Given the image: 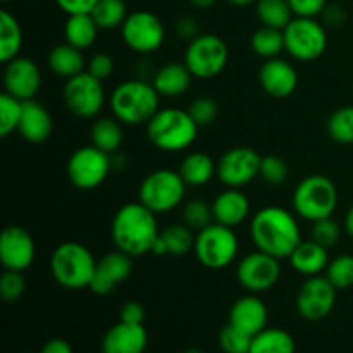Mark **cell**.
Returning <instances> with one entry per match:
<instances>
[{
  "label": "cell",
  "instance_id": "cell-1",
  "mask_svg": "<svg viewBox=\"0 0 353 353\" xmlns=\"http://www.w3.org/2000/svg\"><path fill=\"white\" fill-rule=\"evenodd\" d=\"M250 236L255 248L276 259H288L302 241L295 214L278 205L259 210L250 221Z\"/></svg>",
  "mask_w": 353,
  "mask_h": 353
},
{
  "label": "cell",
  "instance_id": "cell-2",
  "mask_svg": "<svg viewBox=\"0 0 353 353\" xmlns=\"http://www.w3.org/2000/svg\"><path fill=\"white\" fill-rule=\"evenodd\" d=\"M155 216L157 214L141 202H131L121 207L110 224V236L117 250L133 259L150 254L161 234Z\"/></svg>",
  "mask_w": 353,
  "mask_h": 353
},
{
  "label": "cell",
  "instance_id": "cell-3",
  "mask_svg": "<svg viewBox=\"0 0 353 353\" xmlns=\"http://www.w3.org/2000/svg\"><path fill=\"white\" fill-rule=\"evenodd\" d=\"M110 109L114 117L126 126L147 124L161 109V95L152 81L128 79L110 93Z\"/></svg>",
  "mask_w": 353,
  "mask_h": 353
},
{
  "label": "cell",
  "instance_id": "cell-4",
  "mask_svg": "<svg viewBox=\"0 0 353 353\" xmlns=\"http://www.w3.org/2000/svg\"><path fill=\"white\" fill-rule=\"evenodd\" d=\"M145 126L150 143L168 154H176L192 147L199 138L200 130L188 110L174 107L159 109Z\"/></svg>",
  "mask_w": 353,
  "mask_h": 353
},
{
  "label": "cell",
  "instance_id": "cell-5",
  "mask_svg": "<svg viewBox=\"0 0 353 353\" xmlns=\"http://www.w3.org/2000/svg\"><path fill=\"white\" fill-rule=\"evenodd\" d=\"M97 261L79 241H64L50 255V274L65 290L90 288Z\"/></svg>",
  "mask_w": 353,
  "mask_h": 353
},
{
  "label": "cell",
  "instance_id": "cell-6",
  "mask_svg": "<svg viewBox=\"0 0 353 353\" xmlns=\"http://www.w3.org/2000/svg\"><path fill=\"white\" fill-rule=\"evenodd\" d=\"M338 207L336 185L324 174H310L293 192V210L309 223L333 217Z\"/></svg>",
  "mask_w": 353,
  "mask_h": 353
},
{
  "label": "cell",
  "instance_id": "cell-7",
  "mask_svg": "<svg viewBox=\"0 0 353 353\" xmlns=\"http://www.w3.org/2000/svg\"><path fill=\"white\" fill-rule=\"evenodd\" d=\"M240 250V241L233 228L212 223L195 234V257L203 268L224 269L231 265Z\"/></svg>",
  "mask_w": 353,
  "mask_h": 353
},
{
  "label": "cell",
  "instance_id": "cell-8",
  "mask_svg": "<svg viewBox=\"0 0 353 353\" xmlns=\"http://www.w3.org/2000/svg\"><path fill=\"white\" fill-rule=\"evenodd\" d=\"M186 183L179 171L157 169L147 174L141 181L138 196L145 207L155 214H165L183 203L186 195Z\"/></svg>",
  "mask_w": 353,
  "mask_h": 353
},
{
  "label": "cell",
  "instance_id": "cell-9",
  "mask_svg": "<svg viewBox=\"0 0 353 353\" xmlns=\"http://www.w3.org/2000/svg\"><path fill=\"white\" fill-rule=\"evenodd\" d=\"M230 50L226 41L214 33H200L185 52V64L196 79H212L226 69Z\"/></svg>",
  "mask_w": 353,
  "mask_h": 353
},
{
  "label": "cell",
  "instance_id": "cell-10",
  "mask_svg": "<svg viewBox=\"0 0 353 353\" xmlns=\"http://www.w3.org/2000/svg\"><path fill=\"white\" fill-rule=\"evenodd\" d=\"M285 33V48L295 61L312 62L327 48V31L316 17H293Z\"/></svg>",
  "mask_w": 353,
  "mask_h": 353
},
{
  "label": "cell",
  "instance_id": "cell-11",
  "mask_svg": "<svg viewBox=\"0 0 353 353\" xmlns=\"http://www.w3.org/2000/svg\"><path fill=\"white\" fill-rule=\"evenodd\" d=\"M102 83L88 71L65 79L62 99L69 112L81 119H93L99 116L105 105V90Z\"/></svg>",
  "mask_w": 353,
  "mask_h": 353
},
{
  "label": "cell",
  "instance_id": "cell-12",
  "mask_svg": "<svg viewBox=\"0 0 353 353\" xmlns=\"http://www.w3.org/2000/svg\"><path fill=\"white\" fill-rule=\"evenodd\" d=\"M68 178L78 190H95L112 171V159L95 145L72 152L68 161Z\"/></svg>",
  "mask_w": 353,
  "mask_h": 353
},
{
  "label": "cell",
  "instance_id": "cell-13",
  "mask_svg": "<svg viewBox=\"0 0 353 353\" xmlns=\"http://www.w3.org/2000/svg\"><path fill=\"white\" fill-rule=\"evenodd\" d=\"M121 37L130 50L148 55L162 47L165 40V28L159 16L150 10H134L128 14L121 26Z\"/></svg>",
  "mask_w": 353,
  "mask_h": 353
},
{
  "label": "cell",
  "instance_id": "cell-14",
  "mask_svg": "<svg viewBox=\"0 0 353 353\" xmlns=\"http://www.w3.org/2000/svg\"><path fill=\"white\" fill-rule=\"evenodd\" d=\"M281 278V264L279 259L255 250L245 255L236 265V279L241 288L248 293H264L278 285Z\"/></svg>",
  "mask_w": 353,
  "mask_h": 353
},
{
  "label": "cell",
  "instance_id": "cell-15",
  "mask_svg": "<svg viewBox=\"0 0 353 353\" xmlns=\"http://www.w3.org/2000/svg\"><path fill=\"white\" fill-rule=\"evenodd\" d=\"M338 290L330 283L326 276H312L302 283L296 293V312L302 319L317 323L333 312L336 305Z\"/></svg>",
  "mask_w": 353,
  "mask_h": 353
},
{
  "label": "cell",
  "instance_id": "cell-16",
  "mask_svg": "<svg viewBox=\"0 0 353 353\" xmlns=\"http://www.w3.org/2000/svg\"><path fill=\"white\" fill-rule=\"evenodd\" d=\"M262 157L250 147H233L217 161V179L228 188H241L259 178Z\"/></svg>",
  "mask_w": 353,
  "mask_h": 353
},
{
  "label": "cell",
  "instance_id": "cell-17",
  "mask_svg": "<svg viewBox=\"0 0 353 353\" xmlns=\"http://www.w3.org/2000/svg\"><path fill=\"white\" fill-rule=\"evenodd\" d=\"M41 88V71L30 57H16L6 62L3 68V90L21 102L33 100Z\"/></svg>",
  "mask_w": 353,
  "mask_h": 353
},
{
  "label": "cell",
  "instance_id": "cell-18",
  "mask_svg": "<svg viewBox=\"0 0 353 353\" xmlns=\"http://www.w3.org/2000/svg\"><path fill=\"white\" fill-rule=\"evenodd\" d=\"M37 247L24 228L7 226L0 234V262L7 271H26L33 265Z\"/></svg>",
  "mask_w": 353,
  "mask_h": 353
},
{
  "label": "cell",
  "instance_id": "cell-19",
  "mask_svg": "<svg viewBox=\"0 0 353 353\" xmlns=\"http://www.w3.org/2000/svg\"><path fill=\"white\" fill-rule=\"evenodd\" d=\"M131 272H133V257L116 248V252L105 254L100 261H97L90 290L95 295H109L121 283L130 278Z\"/></svg>",
  "mask_w": 353,
  "mask_h": 353
},
{
  "label": "cell",
  "instance_id": "cell-20",
  "mask_svg": "<svg viewBox=\"0 0 353 353\" xmlns=\"http://www.w3.org/2000/svg\"><path fill=\"white\" fill-rule=\"evenodd\" d=\"M259 83L272 99H288L299 86V72L286 59H268L259 69Z\"/></svg>",
  "mask_w": 353,
  "mask_h": 353
},
{
  "label": "cell",
  "instance_id": "cell-21",
  "mask_svg": "<svg viewBox=\"0 0 353 353\" xmlns=\"http://www.w3.org/2000/svg\"><path fill=\"white\" fill-rule=\"evenodd\" d=\"M268 305L255 293H248V295L238 299L231 305L230 316H228V324L230 326L236 327L238 331L252 338L268 327Z\"/></svg>",
  "mask_w": 353,
  "mask_h": 353
},
{
  "label": "cell",
  "instance_id": "cell-22",
  "mask_svg": "<svg viewBox=\"0 0 353 353\" xmlns=\"http://www.w3.org/2000/svg\"><path fill=\"white\" fill-rule=\"evenodd\" d=\"M147 345L148 334L143 324L119 321L103 334L102 353H143Z\"/></svg>",
  "mask_w": 353,
  "mask_h": 353
},
{
  "label": "cell",
  "instance_id": "cell-23",
  "mask_svg": "<svg viewBox=\"0 0 353 353\" xmlns=\"http://www.w3.org/2000/svg\"><path fill=\"white\" fill-rule=\"evenodd\" d=\"M52 130H54V121L43 103L37 102L34 99L23 102L17 133L24 141L43 143L52 134Z\"/></svg>",
  "mask_w": 353,
  "mask_h": 353
},
{
  "label": "cell",
  "instance_id": "cell-24",
  "mask_svg": "<svg viewBox=\"0 0 353 353\" xmlns=\"http://www.w3.org/2000/svg\"><path fill=\"white\" fill-rule=\"evenodd\" d=\"M248 214H250V200L238 188L224 190L212 202L214 223L233 230L248 219Z\"/></svg>",
  "mask_w": 353,
  "mask_h": 353
},
{
  "label": "cell",
  "instance_id": "cell-25",
  "mask_svg": "<svg viewBox=\"0 0 353 353\" xmlns=\"http://www.w3.org/2000/svg\"><path fill=\"white\" fill-rule=\"evenodd\" d=\"M330 248L323 247L312 238L307 241H300L299 247L290 255V264L293 271L299 272L303 278H312V276H321L326 272L327 264H330Z\"/></svg>",
  "mask_w": 353,
  "mask_h": 353
},
{
  "label": "cell",
  "instance_id": "cell-26",
  "mask_svg": "<svg viewBox=\"0 0 353 353\" xmlns=\"http://www.w3.org/2000/svg\"><path fill=\"white\" fill-rule=\"evenodd\" d=\"M150 81L161 97L178 99L190 90L193 74L186 68L185 62H168V64L155 69V74Z\"/></svg>",
  "mask_w": 353,
  "mask_h": 353
},
{
  "label": "cell",
  "instance_id": "cell-27",
  "mask_svg": "<svg viewBox=\"0 0 353 353\" xmlns=\"http://www.w3.org/2000/svg\"><path fill=\"white\" fill-rule=\"evenodd\" d=\"M47 64L54 74L64 79L86 71V59L83 55V50L65 43V41L50 48L47 55Z\"/></svg>",
  "mask_w": 353,
  "mask_h": 353
},
{
  "label": "cell",
  "instance_id": "cell-28",
  "mask_svg": "<svg viewBox=\"0 0 353 353\" xmlns=\"http://www.w3.org/2000/svg\"><path fill=\"white\" fill-rule=\"evenodd\" d=\"M178 171L188 186H203L217 176V162L205 152H192L183 159Z\"/></svg>",
  "mask_w": 353,
  "mask_h": 353
},
{
  "label": "cell",
  "instance_id": "cell-29",
  "mask_svg": "<svg viewBox=\"0 0 353 353\" xmlns=\"http://www.w3.org/2000/svg\"><path fill=\"white\" fill-rule=\"evenodd\" d=\"M99 31L92 14H71L64 23V41L79 50H86L97 41Z\"/></svg>",
  "mask_w": 353,
  "mask_h": 353
},
{
  "label": "cell",
  "instance_id": "cell-30",
  "mask_svg": "<svg viewBox=\"0 0 353 353\" xmlns=\"http://www.w3.org/2000/svg\"><path fill=\"white\" fill-rule=\"evenodd\" d=\"M90 140H92V145H95L97 148L103 150L105 154H116V152H119L121 145L124 141L123 123L117 121L116 117H99L92 124Z\"/></svg>",
  "mask_w": 353,
  "mask_h": 353
},
{
  "label": "cell",
  "instance_id": "cell-31",
  "mask_svg": "<svg viewBox=\"0 0 353 353\" xmlns=\"http://www.w3.org/2000/svg\"><path fill=\"white\" fill-rule=\"evenodd\" d=\"M23 48V30L9 10H0V61L6 62L19 57Z\"/></svg>",
  "mask_w": 353,
  "mask_h": 353
},
{
  "label": "cell",
  "instance_id": "cell-32",
  "mask_svg": "<svg viewBox=\"0 0 353 353\" xmlns=\"http://www.w3.org/2000/svg\"><path fill=\"white\" fill-rule=\"evenodd\" d=\"M295 350L293 336L281 327H265L252 338L250 353H295Z\"/></svg>",
  "mask_w": 353,
  "mask_h": 353
},
{
  "label": "cell",
  "instance_id": "cell-33",
  "mask_svg": "<svg viewBox=\"0 0 353 353\" xmlns=\"http://www.w3.org/2000/svg\"><path fill=\"white\" fill-rule=\"evenodd\" d=\"M252 50L257 57L264 59H274L281 57L285 48V33L283 30L271 26H261L254 34H252Z\"/></svg>",
  "mask_w": 353,
  "mask_h": 353
},
{
  "label": "cell",
  "instance_id": "cell-34",
  "mask_svg": "<svg viewBox=\"0 0 353 353\" xmlns=\"http://www.w3.org/2000/svg\"><path fill=\"white\" fill-rule=\"evenodd\" d=\"M255 14L262 26L278 28V30H285L290 21L295 17L288 0H257Z\"/></svg>",
  "mask_w": 353,
  "mask_h": 353
},
{
  "label": "cell",
  "instance_id": "cell-35",
  "mask_svg": "<svg viewBox=\"0 0 353 353\" xmlns=\"http://www.w3.org/2000/svg\"><path fill=\"white\" fill-rule=\"evenodd\" d=\"M90 14L100 30H116L123 26L130 12L124 0H99Z\"/></svg>",
  "mask_w": 353,
  "mask_h": 353
},
{
  "label": "cell",
  "instance_id": "cell-36",
  "mask_svg": "<svg viewBox=\"0 0 353 353\" xmlns=\"http://www.w3.org/2000/svg\"><path fill=\"white\" fill-rule=\"evenodd\" d=\"M161 236L168 247V255L181 257L195 247V234H193L192 228H188L186 224H171L161 231Z\"/></svg>",
  "mask_w": 353,
  "mask_h": 353
},
{
  "label": "cell",
  "instance_id": "cell-37",
  "mask_svg": "<svg viewBox=\"0 0 353 353\" xmlns=\"http://www.w3.org/2000/svg\"><path fill=\"white\" fill-rule=\"evenodd\" d=\"M331 140L341 145L353 143V105H345L334 110L326 123Z\"/></svg>",
  "mask_w": 353,
  "mask_h": 353
},
{
  "label": "cell",
  "instance_id": "cell-38",
  "mask_svg": "<svg viewBox=\"0 0 353 353\" xmlns=\"http://www.w3.org/2000/svg\"><path fill=\"white\" fill-rule=\"evenodd\" d=\"M331 285L340 290H350L353 286V255L341 254L330 261L326 272H324Z\"/></svg>",
  "mask_w": 353,
  "mask_h": 353
},
{
  "label": "cell",
  "instance_id": "cell-39",
  "mask_svg": "<svg viewBox=\"0 0 353 353\" xmlns=\"http://www.w3.org/2000/svg\"><path fill=\"white\" fill-rule=\"evenodd\" d=\"M21 112H23V102L3 92L0 95V137L7 138L17 131Z\"/></svg>",
  "mask_w": 353,
  "mask_h": 353
},
{
  "label": "cell",
  "instance_id": "cell-40",
  "mask_svg": "<svg viewBox=\"0 0 353 353\" xmlns=\"http://www.w3.org/2000/svg\"><path fill=\"white\" fill-rule=\"evenodd\" d=\"M183 221L193 231H200L214 223L212 203H207L202 199H192L183 207Z\"/></svg>",
  "mask_w": 353,
  "mask_h": 353
},
{
  "label": "cell",
  "instance_id": "cell-41",
  "mask_svg": "<svg viewBox=\"0 0 353 353\" xmlns=\"http://www.w3.org/2000/svg\"><path fill=\"white\" fill-rule=\"evenodd\" d=\"M290 169L288 164L283 161L278 155H265L262 157L261 162V172H259V178L264 179L268 185L271 186H279L288 179Z\"/></svg>",
  "mask_w": 353,
  "mask_h": 353
},
{
  "label": "cell",
  "instance_id": "cell-42",
  "mask_svg": "<svg viewBox=\"0 0 353 353\" xmlns=\"http://www.w3.org/2000/svg\"><path fill=\"white\" fill-rule=\"evenodd\" d=\"M250 345L252 336L241 333L230 324L219 331V347L224 353H250Z\"/></svg>",
  "mask_w": 353,
  "mask_h": 353
},
{
  "label": "cell",
  "instance_id": "cell-43",
  "mask_svg": "<svg viewBox=\"0 0 353 353\" xmlns=\"http://www.w3.org/2000/svg\"><path fill=\"white\" fill-rule=\"evenodd\" d=\"M190 116L193 117L199 128H205L214 124V121L219 116V105L214 99L210 97H199L193 100L188 107Z\"/></svg>",
  "mask_w": 353,
  "mask_h": 353
},
{
  "label": "cell",
  "instance_id": "cell-44",
  "mask_svg": "<svg viewBox=\"0 0 353 353\" xmlns=\"http://www.w3.org/2000/svg\"><path fill=\"white\" fill-rule=\"evenodd\" d=\"M341 228L333 217H326V219H319L312 223V231H310V238L317 241L319 245L326 248H333L334 245L340 241Z\"/></svg>",
  "mask_w": 353,
  "mask_h": 353
},
{
  "label": "cell",
  "instance_id": "cell-45",
  "mask_svg": "<svg viewBox=\"0 0 353 353\" xmlns=\"http://www.w3.org/2000/svg\"><path fill=\"white\" fill-rule=\"evenodd\" d=\"M26 292V281L23 272L7 271L0 276V296L6 302H17Z\"/></svg>",
  "mask_w": 353,
  "mask_h": 353
},
{
  "label": "cell",
  "instance_id": "cell-46",
  "mask_svg": "<svg viewBox=\"0 0 353 353\" xmlns=\"http://www.w3.org/2000/svg\"><path fill=\"white\" fill-rule=\"evenodd\" d=\"M86 71L95 76L97 79H100V81H105L114 72V59L109 54H103V52L93 54L90 61L86 62Z\"/></svg>",
  "mask_w": 353,
  "mask_h": 353
},
{
  "label": "cell",
  "instance_id": "cell-47",
  "mask_svg": "<svg viewBox=\"0 0 353 353\" xmlns=\"http://www.w3.org/2000/svg\"><path fill=\"white\" fill-rule=\"evenodd\" d=\"M296 17H317L323 14L327 0H288Z\"/></svg>",
  "mask_w": 353,
  "mask_h": 353
},
{
  "label": "cell",
  "instance_id": "cell-48",
  "mask_svg": "<svg viewBox=\"0 0 353 353\" xmlns=\"http://www.w3.org/2000/svg\"><path fill=\"white\" fill-rule=\"evenodd\" d=\"M174 31L181 40L188 41L190 43V41L195 40L200 34V24L193 16H183L176 21Z\"/></svg>",
  "mask_w": 353,
  "mask_h": 353
},
{
  "label": "cell",
  "instance_id": "cell-49",
  "mask_svg": "<svg viewBox=\"0 0 353 353\" xmlns=\"http://www.w3.org/2000/svg\"><path fill=\"white\" fill-rule=\"evenodd\" d=\"M99 0H55L59 9L64 10L68 16L71 14H90Z\"/></svg>",
  "mask_w": 353,
  "mask_h": 353
},
{
  "label": "cell",
  "instance_id": "cell-50",
  "mask_svg": "<svg viewBox=\"0 0 353 353\" xmlns=\"http://www.w3.org/2000/svg\"><path fill=\"white\" fill-rule=\"evenodd\" d=\"M119 321L128 324H143L145 309L138 302H126L119 310Z\"/></svg>",
  "mask_w": 353,
  "mask_h": 353
},
{
  "label": "cell",
  "instance_id": "cell-51",
  "mask_svg": "<svg viewBox=\"0 0 353 353\" xmlns=\"http://www.w3.org/2000/svg\"><path fill=\"white\" fill-rule=\"evenodd\" d=\"M321 16H323L324 23L331 28H340L341 24L347 23V10L340 3H327Z\"/></svg>",
  "mask_w": 353,
  "mask_h": 353
},
{
  "label": "cell",
  "instance_id": "cell-52",
  "mask_svg": "<svg viewBox=\"0 0 353 353\" xmlns=\"http://www.w3.org/2000/svg\"><path fill=\"white\" fill-rule=\"evenodd\" d=\"M40 353H72V347L62 338H52L41 347Z\"/></svg>",
  "mask_w": 353,
  "mask_h": 353
},
{
  "label": "cell",
  "instance_id": "cell-53",
  "mask_svg": "<svg viewBox=\"0 0 353 353\" xmlns=\"http://www.w3.org/2000/svg\"><path fill=\"white\" fill-rule=\"evenodd\" d=\"M150 254L157 255V257H162V255H168V247H165V243H164V240H162L161 234H159V238H157V240H155V243H154V247H152Z\"/></svg>",
  "mask_w": 353,
  "mask_h": 353
},
{
  "label": "cell",
  "instance_id": "cell-54",
  "mask_svg": "<svg viewBox=\"0 0 353 353\" xmlns=\"http://www.w3.org/2000/svg\"><path fill=\"white\" fill-rule=\"evenodd\" d=\"M345 231L350 238H353V205L348 209L347 216H345Z\"/></svg>",
  "mask_w": 353,
  "mask_h": 353
},
{
  "label": "cell",
  "instance_id": "cell-55",
  "mask_svg": "<svg viewBox=\"0 0 353 353\" xmlns=\"http://www.w3.org/2000/svg\"><path fill=\"white\" fill-rule=\"evenodd\" d=\"M216 2L217 0H190V3H192L193 7H196V9H209V7H212Z\"/></svg>",
  "mask_w": 353,
  "mask_h": 353
},
{
  "label": "cell",
  "instance_id": "cell-56",
  "mask_svg": "<svg viewBox=\"0 0 353 353\" xmlns=\"http://www.w3.org/2000/svg\"><path fill=\"white\" fill-rule=\"evenodd\" d=\"M228 2L234 7H247V6H252V3H255L257 0H228Z\"/></svg>",
  "mask_w": 353,
  "mask_h": 353
},
{
  "label": "cell",
  "instance_id": "cell-57",
  "mask_svg": "<svg viewBox=\"0 0 353 353\" xmlns=\"http://www.w3.org/2000/svg\"><path fill=\"white\" fill-rule=\"evenodd\" d=\"M183 353H203L202 350H199V348H190V350L183 352Z\"/></svg>",
  "mask_w": 353,
  "mask_h": 353
},
{
  "label": "cell",
  "instance_id": "cell-58",
  "mask_svg": "<svg viewBox=\"0 0 353 353\" xmlns=\"http://www.w3.org/2000/svg\"><path fill=\"white\" fill-rule=\"evenodd\" d=\"M2 2H9V0H2Z\"/></svg>",
  "mask_w": 353,
  "mask_h": 353
}]
</instances>
